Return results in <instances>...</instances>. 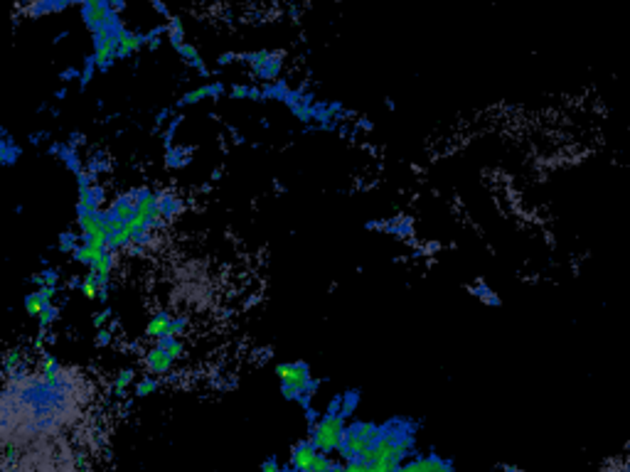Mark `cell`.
<instances>
[{
  "label": "cell",
  "instance_id": "cell-9",
  "mask_svg": "<svg viewBox=\"0 0 630 472\" xmlns=\"http://www.w3.org/2000/svg\"><path fill=\"white\" fill-rule=\"evenodd\" d=\"M190 162V148H182V145H172V148H165V165L170 170H177V167H185Z\"/></svg>",
  "mask_w": 630,
  "mask_h": 472
},
{
  "label": "cell",
  "instance_id": "cell-6",
  "mask_svg": "<svg viewBox=\"0 0 630 472\" xmlns=\"http://www.w3.org/2000/svg\"><path fill=\"white\" fill-rule=\"evenodd\" d=\"M170 322H172L170 313H165V310L155 313L153 318H150V322L145 325V337L158 340V337H162V335H167L170 332Z\"/></svg>",
  "mask_w": 630,
  "mask_h": 472
},
{
  "label": "cell",
  "instance_id": "cell-21",
  "mask_svg": "<svg viewBox=\"0 0 630 472\" xmlns=\"http://www.w3.org/2000/svg\"><path fill=\"white\" fill-rule=\"evenodd\" d=\"M468 290L472 293V295L482 298V300H485V303H490V305H497V303H500V298L495 295V293H492L490 288H487V285H482V283H477V285H470Z\"/></svg>",
  "mask_w": 630,
  "mask_h": 472
},
{
  "label": "cell",
  "instance_id": "cell-29",
  "mask_svg": "<svg viewBox=\"0 0 630 472\" xmlns=\"http://www.w3.org/2000/svg\"><path fill=\"white\" fill-rule=\"evenodd\" d=\"M108 320H111V308H104V310H101V313H96V315H94V327H96V330H101V327H104V325L108 322Z\"/></svg>",
  "mask_w": 630,
  "mask_h": 472
},
{
  "label": "cell",
  "instance_id": "cell-31",
  "mask_svg": "<svg viewBox=\"0 0 630 472\" xmlns=\"http://www.w3.org/2000/svg\"><path fill=\"white\" fill-rule=\"evenodd\" d=\"M281 470H284V468H281L276 458H269V460H264V463H262V472H281Z\"/></svg>",
  "mask_w": 630,
  "mask_h": 472
},
{
  "label": "cell",
  "instance_id": "cell-40",
  "mask_svg": "<svg viewBox=\"0 0 630 472\" xmlns=\"http://www.w3.org/2000/svg\"><path fill=\"white\" fill-rule=\"evenodd\" d=\"M281 472H298V470H296V468H293V465H286V468H284V470H281Z\"/></svg>",
  "mask_w": 630,
  "mask_h": 472
},
{
  "label": "cell",
  "instance_id": "cell-8",
  "mask_svg": "<svg viewBox=\"0 0 630 472\" xmlns=\"http://www.w3.org/2000/svg\"><path fill=\"white\" fill-rule=\"evenodd\" d=\"M104 197H106L104 187L94 184V187H89V189H79V202L77 204H84V207H89V209H101Z\"/></svg>",
  "mask_w": 630,
  "mask_h": 472
},
{
  "label": "cell",
  "instance_id": "cell-4",
  "mask_svg": "<svg viewBox=\"0 0 630 472\" xmlns=\"http://www.w3.org/2000/svg\"><path fill=\"white\" fill-rule=\"evenodd\" d=\"M172 357L167 355L165 350H160V347H153V350L145 352V369H148V374H167L172 369Z\"/></svg>",
  "mask_w": 630,
  "mask_h": 472
},
{
  "label": "cell",
  "instance_id": "cell-38",
  "mask_svg": "<svg viewBox=\"0 0 630 472\" xmlns=\"http://www.w3.org/2000/svg\"><path fill=\"white\" fill-rule=\"evenodd\" d=\"M62 148H64V143H59V140H54V143L50 145V153H52V155H59V153H62Z\"/></svg>",
  "mask_w": 630,
  "mask_h": 472
},
{
  "label": "cell",
  "instance_id": "cell-12",
  "mask_svg": "<svg viewBox=\"0 0 630 472\" xmlns=\"http://www.w3.org/2000/svg\"><path fill=\"white\" fill-rule=\"evenodd\" d=\"M357 406H360V392H357V389H350V392L342 394V411H340V416L345 421L352 419V414L357 411Z\"/></svg>",
  "mask_w": 630,
  "mask_h": 472
},
{
  "label": "cell",
  "instance_id": "cell-5",
  "mask_svg": "<svg viewBox=\"0 0 630 472\" xmlns=\"http://www.w3.org/2000/svg\"><path fill=\"white\" fill-rule=\"evenodd\" d=\"M158 214L165 221H172L182 214V199L170 192H158Z\"/></svg>",
  "mask_w": 630,
  "mask_h": 472
},
{
  "label": "cell",
  "instance_id": "cell-15",
  "mask_svg": "<svg viewBox=\"0 0 630 472\" xmlns=\"http://www.w3.org/2000/svg\"><path fill=\"white\" fill-rule=\"evenodd\" d=\"M45 305L47 303L42 300L40 290H32L30 295H25V310H27V315H32V318H40V313L45 310Z\"/></svg>",
  "mask_w": 630,
  "mask_h": 472
},
{
  "label": "cell",
  "instance_id": "cell-24",
  "mask_svg": "<svg viewBox=\"0 0 630 472\" xmlns=\"http://www.w3.org/2000/svg\"><path fill=\"white\" fill-rule=\"evenodd\" d=\"M333 468H335V463H333V460H330V455L320 453V455H318V460H315V465H313V470H311V472H330Z\"/></svg>",
  "mask_w": 630,
  "mask_h": 472
},
{
  "label": "cell",
  "instance_id": "cell-32",
  "mask_svg": "<svg viewBox=\"0 0 630 472\" xmlns=\"http://www.w3.org/2000/svg\"><path fill=\"white\" fill-rule=\"evenodd\" d=\"M254 94V89H249V86H234V89H232V96H234V99H244V96H252Z\"/></svg>",
  "mask_w": 630,
  "mask_h": 472
},
{
  "label": "cell",
  "instance_id": "cell-28",
  "mask_svg": "<svg viewBox=\"0 0 630 472\" xmlns=\"http://www.w3.org/2000/svg\"><path fill=\"white\" fill-rule=\"evenodd\" d=\"M40 273H42L45 285H57L59 283V271L57 268H45V271H40Z\"/></svg>",
  "mask_w": 630,
  "mask_h": 472
},
{
  "label": "cell",
  "instance_id": "cell-17",
  "mask_svg": "<svg viewBox=\"0 0 630 472\" xmlns=\"http://www.w3.org/2000/svg\"><path fill=\"white\" fill-rule=\"evenodd\" d=\"M158 387H160V384H158L155 377H143L138 384H135V396H138V399H145V396L158 392Z\"/></svg>",
  "mask_w": 630,
  "mask_h": 472
},
{
  "label": "cell",
  "instance_id": "cell-39",
  "mask_svg": "<svg viewBox=\"0 0 630 472\" xmlns=\"http://www.w3.org/2000/svg\"><path fill=\"white\" fill-rule=\"evenodd\" d=\"M232 135H234V138H232V140H234V143H239V145H242V143H244V135H242V133L232 131Z\"/></svg>",
  "mask_w": 630,
  "mask_h": 472
},
{
  "label": "cell",
  "instance_id": "cell-16",
  "mask_svg": "<svg viewBox=\"0 0 630 472\" xmlns=\"http://www.w3.org/2000/svg\"><path fill=\"white\" fill-rule=\"evenodd\" d=\"M135 379V372L133 369H121L116 377V382H113V392H116V396H126V389L133 384Z\"/></svg>",
  "mask_w": 630,
  "mask_h": 472
},
{
  "label": "cell",
  "instance_id": "cell-30",
  "mask_svg": "<svg viewBox=\"0 0 630 472\" xmlns=\"http://www.w3.org/2000/svg\"><path fill=\"white\" fill-rule=\"evenodd\" d=\"M340 411H342V394L328 401V411H325V414H328V416H340Z\"/></svg>",
  "mask_w": 630,
  "mask_h": 472
},
{
  "label": "cell",
  "instance_id": "cell-10",
  "mask_svg": "<svg viewBox=\"0 0 630 472\" xmlns=\"http://www.w3.org/2000/svg\"><path fill=\"white\" fill-rule=\"evenodd\" d=\"M59 160H62V162H64V167H67L69 172H74V175L84 170V162H81V157H79V150H77V148H72V145H69V143H64L62 153H59Z\"/></svg>",
  "mask_w": 630,
  "mask_h": 472
},
{
  "label": "cell",
  "instance_id": "cell-34",
  "mask_svg": "<svg viewBox=\"0 0 630 472\" xmlns=\"http://www.w3.org/2000/svg\"><path fill=\"white\" fill-rule=\"evenodd\" d=\"M306 421H308V428H313L315 423H318V411H315L313 406L311 409H306Z\"/></svg>",
  "mask_w": 630,
  "mask_h": 472
},
{
  "label": "cell",
  "instance_id": "cell-13",
  "mask_svg": "<svg viewBox=\"0 0 630 472\" xmlns=\"http://www.w3.org/2000/svg\"><path fill=\"white\" fill-rule=\"evenodd\" d=\"M79 293L84 298H91V300H94V298H99V280H96V273L94 271L89 268V273L84 276V278H81V285H79Z\"/></svg>",
  "mask_w": 630,
  "mask_h": 472
},
{
  "label": "cell",
  "instance_id": "cell-18",
  "mask_svg": "<svg viewBox=\"0 0 630 472\" xmlns=\"http://www.w3.org/2000/svg\"><path fill=\"white\" fill-rule=\"evenodd\" d=\"M86 170H91L94 172V175H101V172H106L108 170V160H106V155L101 153H94L89 157V162H86Z\"/></svg>",
  "mask_w": 630,
  "mask_h": 472
},
{
  "label": "cell",
  "instance_id": "cell-35",
  "mask_svg": "<svg viewBox=\"0 0 630 472\" xmlns=\"http://www.w3.org/2000/svg\"><path fill=\"white\" fill-rule=\"evenodd\" d=\"M167 113H170V111H167V108H165V111H160V113H158V118H155V131H158V128H162V123H165Z\"/></svg>",
  "mask_w": 630,
  "mask_h": 472
},
{
  "label": "cell",
  "instance_id": "cell-37",
  "mask_svg": "<svg viewBox=\"0 0 630 472\" xmlns=\"http://www.w3.org/2000/svg\"><path fill=\"white\" fill-rule=\"evenodd\" d=\"M108 293H111V285H104V288H99V300L101 303H108Z\"/></svg>",
  "mask_w": 630,
  "mask_h": 472
},
{
  "label": "cell",
  "instance_id": "cell-22",
  "mask_svg": "<svg viewBox=\"0 0 630 472\" xmlns=\"http://www.w3.org/2000/svg\"><path fill=\"white\" fill-rule=\"evenodd\" d=\"M205 96H207V86H202V89L197 91H190V94H185L180 101H177V106H190V104H197V101H202Z\"/></svg>",
  "mask_w": 630,
  "mask_h": 472
},
{
  "label": "cell",
  "instance_id": "cell-23",
  "mask_svg": "<svg viewBox=\"0 0 630 472\" xmlns=\"http://www.w3.org/2000/svg\"><path fill=\"white\" fill-rule=\"evenodd\" d=\"M96 177H99V175H94V172H91V170H81V172H77V184H79V189H89V187H94V184H96Z\"/></svg>",
  "mask_w": 630,
  "mask_h": 472
},
{
  "label": "cell",
  "instance_id": "cell-7",
  "mask_svg": "<svg viewBox=\"0 0 630 472\" xmlns=\"http://www.w3.org/2000/svg\"><path fill=\"white\" fill-rule=\"evenodd\" d=\"M20 155H23V148L15 145V140L8 133H3V138H0V162L3 165H13V162H18Z\"/></svg>",
  "mask_w": 630,
  "mask_h": 472
},
{
  "label": "cell",
  "instance_id": "cell-25",
  "mask_svg": "<svg viewBox=\"0 0 630 472\" xmlns=\"http://www.w3.org/2000/svg\"><path fill=\"white\" fill-rule=\"evenodd\" d=\"M185 330H187V318L177 315V318H172V322H170V332H167V335H175V337H180V335H185Z\"/></svg>",
  "mask_w": 630,
  "mask_h": 472
},
{
  "label": "cell",
  "instance_id": "cell-1",
  "mask_svg": "<svg viewBox=\"0 0 630 472\" xmlns=\"http://www.w3.org/2000/svg\"><path fill=\"white\" fill-rule=\"evenodd\" d=\"M308 431H311V441L315 443V448H318L320 453L330 455V453H338L340 441L345 438L347 423H345L342 416H328V414H325L323 419L315 423L313 428H308Z\"/></svg>",
  "mask_w": 630,
  "mask_h": 472
},
{
  "label": "cell",
  "instance_id": "cell-27",
  "mask_svg": "<svg viewBox=\"0 0 630 472\" xmlns=\"http://www.w3.org/2000/svg\"><path fill=\"white\" fill-rule=\"evenodd\" d=\"M111 340H113V330H106V327H101L99 332H96V337H94L96 347H108V345H111Z\"/></svg>",
  "mask_w": 630,
  "mask_h": 472
},
{
  "label": "cell",
  "instance_id": "cell-20",
  "mask_svg": "<svg viewBox=\"0 0 630 472\" xmlns=\"http://www.w3.org/2000/svg\"><path fill=\"white\" fill-rule=\"evenodd\" d=\"M37 320H40V327L47 330L52 322H57V320H59V308L50 303V305H45V310L40 313V318H37Z\"/></svg>",
  "mask_w": 630,
  "mask_h": 472
},
{
  "label": "cell",
  "instance_id": "cell-11",
  "mask_svg": "<svg viewBox=\"0 0 630 472\" xmlns=\"http://www.w3.org/2000/svg\"><path fill=\"white\" fill-rule=\"evenodd\" d=\"M350 431L355 433V436L365 438V441H369V443H374L379 438V426L377 423H369V421H355L350 426Z\"/></svg>",
  "mask_w": 630,
  "mask_h": 472
},
{
  "label": "cell",
  "instance_id": "cell-2",
  "mask_svg": "<svg viewBox=\"0 0 630 472\" xmlns=\"http://www.w3.org/2000/svg\"><path fill=\"white\" fill-rule=\"evenodd\" d=\"M276 377L281 379V384H289V387H298L306 392V387L313 382L311 367L306 362H284V365L276 367Z\"/></svg>",
  "mask_w": 630,
  "mask_h": 472
},
{
  "label": "cell",
  "instance_id": "cell-33",
  "mask_svg": "<svg viewBox=\"0 0 630 472\" xmlns=\"http://www.w3.org/2000/svg\"><path fill=\"white\" fill-rule=\"evenodd\" d=\"M69 145H72V148H79V145H84L86 143V138L81 133H72L69 135V140H67Z\"/></svg>",
  "mask_w": 630,
  "mask_h": 472
},
{
  "label": "cell",
  "instance_id": "cell-36",
  "mask_svg": "<svg viewBox=\"0 0 630 472\" xmlns=\"http://www.w3.org/2000/svg\"><path fill=\"white\" fill-rule=\"evenodd\" d=\"M45 138H47V131L32 133V135H30V143H32V145H37V143H40V140H45Z\"/></svg>",
  "mask_w": 630,
  "mask_h": 472
},
{
  "label": "cell",
  "instance_id": "cell-19",
  "mask_svg": "<svg viewBox=\"0 0 630 472\" xmlns=\"http://www.w3.org/2000/svg\"><path fill=\"white\" fill-rule=\"evenodd\" d=\"M79 238L81 236H77L74 231H64V234L59 236V251L74 253V251H77V246H79Z\"/></svg>",
  "mask_w": 630,
  "mask_h": 472
},
{
  "label": "cell",
  "instance_id": "cell-3",
  "mask_svg": "<svg viewBox=\"0 0 630 472\" xmlns=\"http://www.w3.org/2000/svg\"><path fill=\"white\" fill-rule=\"evenodd\" d=\"M318 455H320V450L315 448V443L308 438V441H301L291 450V465L298 472H311L315 460H318Z\"/></svg>",
  "mask_w": 630,
  "mask_h": 472
},
{
  "label": "cell",
  "instance_id": "cell-14",
  "mask_svg": "<svg viewBox=\"0 0 630 472\" xmlns=\"http://www.w3.org/2000/svg\"><path fill=\"white\" fill-rule=\"evenodd\" d=\"M423 472H453V465L448 460H441L438 455H428V458H421Z\"/></svg>",
  "mask_w": 630,
  "mask_h": 472
},
{
  "label": "cell",
  "instance_id": "cell-26",
  "mask_svg": "<svg viewBox=\"0 0 630 472\" xmlns=\"http://www.w3.org/2000/svg\"><path fill=\"white\" fill-rule=\"evenodd\" d=\"M281 394H284V399H286V401H296V404H298V399H301V396H303V389L289 387V384H281Z\"/></svg>",
  "mask_w": 630,
  "mask_h": 472
}]
</instances>
